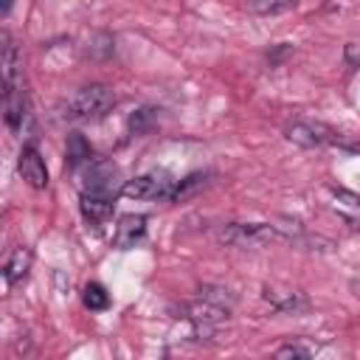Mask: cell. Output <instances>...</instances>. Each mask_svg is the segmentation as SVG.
<instances>
[{
	"label": "cell",
	"mask_w": 360,
	"mask_h": 360,
	"mask_svg": "<svg viewBox=\"0 0 360 360\" xmlns=\"http://www.w3.org/2000/svg\"><path fill=\"white\" fill-rule=\"evenodd\" d=\"M84 188L87 191H104L118 197V169L110 160H90L87 172H84Z\"/></svg>",
	"instance_id": "obj_9"
},
{
	"label": "cell",
	"mask_w": 360,
	"mask_h": 360,
	"mask_svg": "<svg viewBox=\"0 0 360 360\" xmlns=\"http://www.w3.org/2000/svg\"><path fill=\"white\" fill-rule=\"evenodd\" d=\"M79 208H82V217L93 225V228H101L112 219V211H115V197L112 194H104V191H87L82 188L79 194Z\"/></svg>",
	"instance_id": "obj_6"
},
{
	"label": "cell",
	"mask_w": 360,
	"mask_h": 360,
	"mask_svg": "<svg viewBox=\"0 0 360 360\" xmlns=\"http://www.w3.org/2000/svg\"><path fill=\"white\" fill-rule=\"evenodd\" d=\"M0 51H3V62H0V68H3V84H11L14 82V73H17V62H20V53H17V45H14V39H11V34L8 31H3L0 34Z\"/></svg>",
	"instance_id": "obj_13"
},
{
	"label": "cell",
	"mask_w": 360,
	"mask_h": 360,
	"mask_svg": "<svg viewBox=\"0 0 360 360\" xmlns=\"http://www.w3.org/2000/svg\"><path fill=\"white\" fill-rule=\"evenodd\" d=\"M93 160V146L82 132H70L65 141V166L68 169H79L87 166Z\"/></svg>",
	"instance_id": "obj_11"
},
{
	"label": "cell",
	"mask_w": 360,
	"mask_h": 360,
	"mask_svg": "<svg viewBox=\"0 0 360 360\" xmlns=\"http://www.w3.org/2000/svg\"><path fill=\"white\" fill-rule=\"evenodd\" d=\"M329 194H332L335 200H340L346 208H357V211H360V194H354V191H349V188H343V186H329Z\"/></svg>",
	"instance_id": "obj_20"
},
{
	"label": "cell",
	"mask_w": 360,
	"mask_h": 360,
	"mask_svg": "<svg viewBox=\"0 0 360 360\" xmlns=\"http://www.w3.org/2000/svg\"><path fill=\"white\" fill-rule=\"evenodd\" d=\"M112 107H115L112 87H107L101 82H90V84H82L56 110H59V118H68V121H90V118H101Z\"/></svg>",
	"instance_id": "obj_1"
},
{
	"label": "cell",
	"mask_w": 360,
	"mask_h": 360,
	"mask_svg": "<svg viewBox=\"0 0 360 360\" xmlns=\"http://www.w3.org/2000/svg\"><path fill=\"white\" fill-rule=\"evenodd\" d=\"M172 188H174V180L163 169H155V172H146V174L127 180L121 186V194L129 200H169Z\"/></svg>",
	"instance_id": "obj_4"
},
{
	"label": "cell",
	"mask_w": 360,
	"mask_h": 360,
	"mask_svg": "<svg viewBox=\"0 0 360 360\" xmlns=\"http://www.w3.org/2000/svg\"><path fill=\"white\" fill-rule=\"evenodd\" d=\"M31 262H34V253H31V248H25V245H17V248L8 253L6 264H3V278H6V284H8V287L20 284V281L28 276V270H31Z\"/></svg>",
	"instance_id": "obj_10"
},
{
	"label": "cell",
	"mask_w": 360,
	"mask_h": 360,
	"mask_svg": "<svg viewBox=\"0 0 360 360\" xmlns=\"http://www.w3.org/2000/svg\"><path fill=\"white\" fill-rule=\"evenodd\" d=\"M352 290H354V295L360 298V278H354V281H352Z\"/></svg>",
	"instance_id": "obj_24"
},
{
	"label": "cell",
	"mask_w": 360,
	"mask_h": 360,
	"mask_svg": "<svg viewBox=\"0 0 360 360\" xmlns=\"http://www.w3.org/2000/svg\"><path fill=\"white\" fill-rule=\"evenodd\" d=\"M284 138L301 149H318V146H340V149H352L360 152L357 141H349L346 135L335 132L326 124H309V121H295L284 129Z\"/></svg>",
	"instance_id": "obj_2"
},
{
	"label": "cell",
	"mask_w": 360,
	"mask_h": 360,
	"mask_svg": "<svg viewBox=\"0 0 360 360\" xmlns=\"http://www.w3.org/2000/svg\"><path fill=\"white\" fill-rule=\"evenodd\" d=\"M295 6H298V0H250L248 3V8L253 14H262V17H267V14H284V11L295 8Z\"/></svg>",
	"instance_id": "obj_16"
},
{
	"label": "cell",
	"mask_w": 360,
	"mask_h": 360,
	"mask_svg": "<svg viewBox=\"0 0 360 360\" xmlns=\"http://www.w3.org/2000/svg\"><path fill=\"white\" fill-rule=\"evenodd\" d=\"M343 59H346V65L360 68V45H357V42H349V45L343 48Z\"/></svg>",
	"instance_id": "obj_22"
},
{
	"label": "cell",
	"mask_w": 360,
	"mask_h": 360,
	"mask_svg": "<svg viewBox=\"0 0 360 360\" xmlns=\"http://www.w3.org/2000/svg\"><path fill=\"white\" fill-rule=\"evenodd\" d=\"M197 295L205 298V301H214L219 307H228V309H233V304H236V292L228 290V287H219V284H200Z\"/></svg>",
	"instance_id": "obj_15"
},
{
	"label": "cell",
	"mask_w": 360,
	"mask_h": 360,
	"mask_svg": "<svg viewBox=\"0 0 360 360\" xmlns=\"http://www.w3.org/2000/svg\"><path fill=\"white\" fill-rule=\"evenodd\" d=\"M82 304H84L90 312H104V309L110 307V292H107L98 281H90V284H84V290H82Z\"/></svg>",
	"instance_id": "obj_14"
},
{
	"label": "cell",
	"mask_w": 360,
	"mask_h": 360,
	"mask_svg": "<svg viewBox=\"0 0 360 360\" xmlns=\"http://www.w3.org/2000/svg\"><path fill=\"white\" fill-rule=\"evenodd\" d=\"M146 222H149L146 214H124L115 225L112 245L118 250H132L135 245H141L146 239Z\"/></svg>",
	"instance_id": "obj_8"
},
{
	"label": "cell",
	"mask_w": 360,
	"mask_h": 360,
	"mask_svg": "<svg viewBox=\"0 0 360 360\" xmlns=\"http://www.w3.org/2000/svg\"><path fill=\"white\" fill-rule=\"evenodd\" d=\"M262 298L276 309V312H284V315H301L312 307L309 295L301 292V290H278V287H262Z\"/></svg>",
	"instance_id": "obj_7"
},
{
	"label": "cell",
	"mask_w": 360,
	"mask_h": 360,
	"mask_svg": "<svg viewBox=\"0 0 360 360\" xmlns=\"http://www.w3.org/2000/svg\"><path fill=\"white\" fill-rule=\"evenodd\" d=\"M309 354H312V349H307L301 343H284V346L276 349V357H301V360H307Z\"/></svg>",
	"instance_id": "obj_21"
},
{
	"label": "cell",
	"mask_w": 360,
	"mask_h": 360,
	"mask_svg": "<svg viewBox=\"0 0 360 360\" xmlns=\"http://www.w3.org/2000/svg\"><path fill=\"white\" fill-rule=\"evenodd\" d=\"M11 8H14V0H3V17H8Z\"/></svg>",
	"instance_id": "obj_23"
},
{
	"label": "cell",
	"mask_w": 360,
	"mask_h": 360,
	"mask_svg": "<svg viewBox=\"0 0 360 360\" xmlns=\"http://www.w3.org/2000/svg\"><path fill=\"white\" fill-rule=\"evenodd\" d=\"M87 53L96 56V59H107V56L112 53V37L104 34V31L93 34V37H90V45H87Z\"/></svg>",
	"instance_id": "obj_18"
},
{
	"label": "cell",
	"mask_w": 360,
	"mask_h": 360,
	"mask_svg": "<svg viewBox=\"0 0 360 360\" xmlns=\"http://www.w3.org/2000/svg\"><path fill=\"white\" fill-rule=\"evenodd\" d=\"M217 239L222 245L250 248V245H267V242L284 239V233L270 222H225L217 228Z\"/></svg>",
	"instance_id": "obj_3"
},
{
	"label": "cell",
	"mask_w": 360,
	"mask_h": 360,
	"mask_svg": "<svg viewBox=\"0 0 360 360\" xmlns=\"http://www.w3.org/2000/svg\"><path fill=\"white\" fill-rule=\"evenodd\" d=\"M208 183H211V174L208 172H194V174H188V177H183V180L174 183V188L169 194V202H183V200L194 197L197 191H202Z\"/></svg>",
	"instance_id": "obj_12"
},
{
	"label": "cell",
	"mask_w": 360,
	"mask_h": 360,
	"mask_svg": "<svg viewBox=\"0 0 360 360\" xmlns=\"http://www.w3.org/2000/svg\"><path fill=\"white\" fill-rule=\"evenodd\" d=\"M17 172L37 191L48 188V183H51L48 180V166H45V160H42V155H39V149L34 143H22L20 158H17Z\"/></svg>",
	"instance_id": "obj_5"
},
{
	"label": "cell",
	"mask_w": 360,
	"mask_h": 360,
	"mask_svg": "<svg viewBox=\"0 0 360 360\" xmlns=\"http://www.w3.org/2000/svg\"><path fill=\"white\" fill-rule=\"evenodd\" d=\"M267 56V62H270V68H278L287 56H292V45L290 42H278V45H270V51L264 53Z\"/></svg>",
	"instance_id": "obj_19"
},
{
	"label": "cell",
	"mask_w": 360,
	"mask_h": 360,
	"mask_svg": "<svg viewBox=\"0 0 360 360\" xmlns=\"http://www.w3.org/2000/svg\"><path fill=\"white\" fill-rule=\"evenodd\" d=\"M155 118H158V110H155V107H141V110H135V112L129 115V129H132L135 135L149 132L152 124H155Z\"/></svg>",
	"instance_id": "obj_17"
}]
</instances>
